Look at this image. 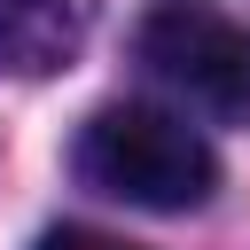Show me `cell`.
I'll use <instances>...</instances> for the list:
<instances>
[{"label": "cell", "mask_w": 250, "mask_h": 250, "mask_svg": "<svg viewBox=\"0 0 250 250\" xmlns=\"http://www.w3.org/2000/svg\"><path fill=\"white\" fill-rule=\"evenodd\" d=\"M102 0H0V78H55L78 62Z\"/></svg>", "instance_id": "cell-3"}, {"label": "cell", "mask_w": 250, "mask_h": 250, "mask_svg": "<svg viewBox=\"0 0 250 250\" xmlns=\"http://www.w3.org/2000/svg\"><path fill=\"white\" fill-rule=\"evenodd\" d=\"M141 62L219 117H250V31L219 8L172 0L141 23Z\"/></svg>", "instance_id": "cell-2"}, {"label": "cell", "mask_w": 250, "mask_h": 250, "mask_svg": "<svg viewBox=\"0 0 250 250\" xmlns=\"http://www.w3.org/2000/svg\"><path fill=\"white\" fill-rule=\"evenodd\" d=\"M39 250H141V242L102 234V227H55V234H39Z\"/></svg>", "instance_id": "cell-4"}, {"label": "cell", "mask_w": 250, "mask_h": 250, "mask_svg": "<svg viewBox=\"0 0 250 250\" xmlns=\"http://www.w3.org/2000/svg\"><path fill=\"white\" fill-rule=\"evenodd\" d=\"M78 180L94 195H117L133 211H195L211 203L219 188V156L195 125H180L172 109H148V102H109L78 125V148H70Z\"/></svg>", "instance_id": "cell-1"}]
</instances>
